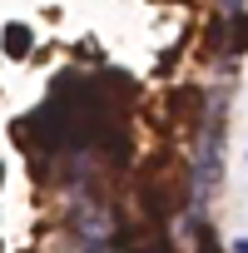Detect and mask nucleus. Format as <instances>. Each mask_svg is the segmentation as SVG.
Returning a JSON list of instances; mask_svg holds the SVG:
<instances>
[{"instance_id":"obj_2","label":"nucleus","mask_w":248,"mask_h":253,"mask_svg":"<svg viewBox=\"0 0 248 253\" xmlns=\"http://www.w3.org/2000/svg\"><path fill=\"white\" fill-rule=\"evenodd\" d=\"M204 55H228V15H213L204 30Z\"/></svg>"},{"instance_id":"obj_1","label":"nucleus","mask_w":248,"mask_h":253,"mask_svg":"<svg viewBox=\"0 0 248 253\" xmlns=\"http://www.w3.org/2000/svg\"><path fill=\"white\" fill-rule=\"evenodd\" d=\"M0 45H5V55H10V60H25V55L35 50V30H30L25 20H10V25H5V35H0Z\"/></svg>"},{"instance_id":"obj_3","label":"nucleus","mask_w":248,"mask_h":253,"mask_svg":"<svg viewBox=\"0 0 248 253\" xmlns=\"http://www.w3.org/2000/svg\"><path fill=\"white\" fill-rule=\"evenodd\" d=\"M243 50H248V15L233 10L228 15V55H243Z\"/></svg>"},{"instance_id":"obj_5","label":"nucleus","mask_w":248,"mask_h":253,"mask_svg":"<svg viewBox=\"0 0 248 253\" xmlns=\"http://www.w3.org/2000/svg\"><path fill=\"white\" fill-rule=\"evenodd\" d=\"M0 179H5V164H0Z\"/></svg>"},{"instance_id":"obj_4","label":"nucleus","mask_w":248,"mask_h":253,"mask_svg":"<svg viewBox=\"0 0 248 253\" xmlns=\"http://www.w3.org/2000/svg\"><path fill=\"white\" fill-rule=\"evenodd\" d=\"M233 253H248V238H233Z\"/></svg>"}]
</instances>
